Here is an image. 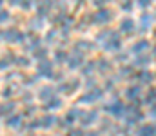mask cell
Returning <instances> with one entry per match:
<instances>
[{
	"label": "cell",
	"instance_id": "cell-36",
	"mask_svg": "<svg viewBox=\"0 0 156 136\" xmlns=\"http://www.w3.org/2000/svg\"><path fill=\"white\" fill-rule=\"evenodd\" d=\"M7 2H9L11 5H18V4H20V0H7Z\"/></svg>",
	"mask_w": 156,
	"mask_h": 136
},
{
	"label": "cell",
	"instance_id": "cell-4",
	"mask_svg": "<svg viewBox=\"0 0 156 136\" xmlns=\"http://www.w3.org/2000/svg\"><path fill=\"white\" fill-rule=\"evenodd\" d=\"M51 7H53V2H51V0H38V5H37V16H40V18L47 16L49 11H51Z\"/></svg>",
	"mask_w": 156,
	"mask_h": 136
},
{
	"label": "cell",
	"instance_id": "cell-3",
	"mask_svg": "<svg viewBox=\"0 0 156 136\" xmlns=\"http://www.w3.org/2000/svg\"><path fill=\"white\" fill-rule=\"evenodd\" d=\"M104 96V92L100 89H93L91 92H87V94H83V96H80V103H94L96 100H100Z\"/></svg>",
	"mask_w": 156,
	"mask_h": 136
},
{
	"label": "cell",
	"instance_id": "cell-15",
	"mask_svg": "<svg viewBox=\"0 0 156 136\" xmlns=\"http://www.w3.org/2000/svg\"><path fill=\"white\" fill-rule=\"evenodd\" d=\"M51 96H53V87H49V85H44V87L38 91V98L40 100H49Z\"/></svg>",
	"mask_w": 156,
	"mask_h": 136
},
{
	"label": "cell",
	"instance_id": "cell-29",
	"mask_svg": "<svg viewBox=\"0 0 156 136\" xmlns=\"http://www.w3.org/2000/svg\"><path fill=\"white\" fill-rule=\"evenodd\" d=\"M93 45L89 44V42H85V40H80V42H76V51H80V49H91Z\"/></svg>",
	"mask_w": 156,
	"mask_h": 136
},
{
	"label": "cell",
	"instance_id": "cell-11",
	"mask_svg": "<svg viewBox=\"0 0 156 136\" xmlns=\"http://www.w3.org/2000/svg\"><path fill=\"white\" fill-rule=\"evenodd\" d=\"M44 107H45L47 111H56V109H60V107H62V100H60L58 96H51L49 100H45Z\"/></svg>",
	"mask_w": 156,
	"mask_h": 136
},
{
	"label": "cell",
	"instance_id": "cell-23",
	"mask_svg": "<svg viewBox=\"0 0 156 136\" xmlns=\"http://www.w3.org/2000/svg\"><path fill=\"white\" fill-rule=\"evenodd\" d=\"M144 49H147V40H140V42H136V44L133 45V51L134 53H140Z\"/></svg>",
	"mask_w": 156,
	"mask_h": 136
},
{
	"label": "cell",
	"instance_id": "cell-24",
	"mask_svg": "<svg viewBox=\"0 0 156 136\" xmlns=\"http://www.w3.org/2000/svg\"><path fill=\"white\" fill-rule=\"evenodd\" d=\"M138 92H140V87H138V85H134V87L127 89V92H125V96H127V98H131V100H134Z\"/></svg>",
	"mask_w": 156,
	"mask_h": 136
},
{
	"label": "cell",
	"instance_id": "cell-7",
	"mask_svg": "<svg viewBox=\"0 0 156 136\" xmlns=\"http://www.w3.org/2000/svg\"><path fill=\"white\" fill-rule=\"evenodd\" d=\"M120 47H122V42H120L118 35H116V33H111L109 40L104 44V49H105V51H118Z\"/></svg>",
	"mask_w": 156,
	"mask_h": 136
},
{
	"label": "cell",
	"instance_id": "cell-12",
	"mask_svg": "<svg viewBox=\"0 0 156 136\" xmlns=\"http://www.w3.org/2000/svg\"><path fill=\"white\" fill-rule=\"evenodd\" d=\"M96 120H98V113H96V111L83 113V114L80 116V122H82V125H91V124H94Z\"/></svg>",
	"mask_w": 156,
	"mask_h": 136
},
{
	"label": "cell",
	"instance_id": "cell-33",
	"mask_svg": "<svg viewBox=\"0 0 156 136\" xmlns=\"http://www.w3.org/2000/svg\"><path fill=\"white\" fill-rule=\"evenodd\" d=\"M151 78H153V76H151L149 73H140V80H142V82H151Z\"/></svg>",
	"mask_w": 156,
	"mask_h": 136
},
{
	"label": "cell",
	"instance_id": "cell-13",
	"mask_svg": "<svg viewBox=\"0 0 156 136\" xmlns=\"http://www.w3.org/2000/svg\"><path fill=\"white\" fill-rule=\"evenodd\" d=\"M15 109H16V105L13 102H2L0 103V116H9L15 113Z\"/></svg>",
	"mask_w": 156,
	"mask_h": 136
},
{
	"label": "cell",
	"instance_id": "cell-35",
	"mask_svg": "<svg viewBox=\"0 0 156 136\" xmlns=\"http://www.w3.org/2000/svg\"><path fill=\"white\" fill-rule=\"evenodd\" d=\"M138 5L140 7H147V5H151V0H138Z\"/></svg>",
	"mask_w": 156,
	"mask_h": 136
},
{
	"label": "cell",
	"instance_id": "cell-27",
	"mask_svg": "<svg viewBox=\"0 0 156 136\" xmlns=\"http://www.w3.org/2000/svg\"><path fill=\"white\" fill-rule=\"evenodd\" d=\"M94 67H96V62H91V64H87V65L82 69V73H83L85 76H89V75L93 73V69H94Z\"/></svg>",
	"mask_w": 156,
	"mask_h": 136
},
{
	"label": "cell",
	"instance_id": "cell-25",
	"mask_svg": "<svg viewBox=\"0 0 156 136\" xmlns=\"http://www.w3.org/2000/svg\"><path fill=\"white\" fill-rule=\"evenodd\" d=\"M40 47V38H31L29 40V44H27V49L29 51H37Z\"/></svg>",
	"mask_w": 156,
	"mask_h": 136
},
{
	"label": "cell",
	"instance_id": "cell-8",
	"mask_svg": "<svg viewBox=\"0 0 156 136\" xmlns=\"http://www.w3.org/2000/svg\"><path fill=\"white\" fill-rule=\"evenodd\" d=\"M24 124V116H20V114H9L7 116V120H5V125L7 127H11V129H18L20 125Z\"/></svg>",
	"mask_w": 156,
	"mask_h": 136
},
{
	"label": "cell",
	"instance_id": "cell-38",
	"mask_svg": "<svg viewBox=\"0 0 156 136\" xmlns=\"http://www.w3.org/2000/svg\"><path fill=\"white\" fill-rule=\"evenodd\" d=\"M83 136H98V134H96V133H87V134L83 133Z\"/></svg>",
	"mask_w": 156,
	"mask_h": 136
},
{
	"label": "cell",
	"instance_id": "cell-34",
	"mask_svg": "<svg viewBox=\"0 0 156 136\" xmlns=\"http://www.w3.org/2000/svg\"><path fill=\"white\" fill-rule=\"evenodd\" d=\"M13 92H15V89H13V85H9V87H7V89H4V91H2V94H4V96H5V98H7V96H11V94H13Z\"/></svg>",
	"mask_w": 156,
	"mask_h": 136
},
{
	"label": "cell",
	"instance_id": "cell-19",
	"mask_svg": "<svg viewBox=\"0 0 156 136\" xmlns=\"http://www.w3.org/2000/svg\"><path fill=\"white\" fill-rule=\"evenodd\" d=\"M35 53V58L38 60V62H42V60H47V49L45 47H38L37 51H33Z\"/></svg>",
	"mask_w": 156,
	"mask_h": 136
},
{
	"label": "cell",
	"instance_id": "cell-6",
	"mask_svg": "<svg viewBox=\"0 0 156 136\" xmlns=\"http://www.w3.org/2000/svg\"><path fill=\"white\" fill-rule=\"evenodd\" d=\"M105 111H107L109 114H113V116L120 118L122 114H125V105H123L122 102H115V103L107 105V107H105Z\"/></svg>",
	"mask_w": 156,
	"mask_h": 136
},
{
	"label": "cell",
	"instance_id": "cell-2",
	"mask_svg": "<svg viewBox=\"0 0 156 136\" xmlns=\"http://www.w3.org/2000/svg\"><path fill=\"white\" fill-rule=\"evenodd\" d=\"M37 76L53 78V62H49V60H42V62H38V67H37Z\"/></svg>",
	"mask_w": 156,
	"mask_h": 136
},
{
	"label": "cell",
	"instance_id": "cell-18",
	"mask_svg": "<svg viewBox=\"0 0 156 136\" xmlns=\"http://www.w3.org/2000/svg\"><path fill=\"white\" fill-rule=\"evenodd\" d=\"M120 29H122V33H131V31L134 29V22H133L131 18H127V20H123V22H122Z\"/></svg>",
	"mask_w": 156,
	"mask_h": 136
},
{
	"label": "cell",
	"instance_id": "cell-14",
	"mask_svg": "<svg viewBox=\"0 0 156 136\" xmlns=\"http://www.w3.org/2000/svg\"><path fill=\"white\" fill-rule=\"evenodd\" d=\"M151 22H153L151 15H142V18H140V31H147L149 26H151Z\"/></svg>",
	"mask_w": 156,
	"mask_h": 136
},
{
	"label": "cell",
	"instance_id": "cell-40",
	"mask_svg": "<svg viewBox=\"0 0 156 136\" xmlns=\"http://www.w3.org/2000/svg\"><path fill=\"white\" fill-rule=\"evenodd\" d=\"M2 4H4V0H0V9H2Z\"/></svg>",
	"mask_w": 156,
	"mask_h": 136
},
{
	"label": "cell",
	"instance_id": "cell-16",
	"mask_svg": "<svg viewBox=\"0 0 156 136\" xmlns=\"http://www.w3.org/2000/svg\"><path fill=\"white\" fill-rule=\"evenodd\" d=\"M42 26H44V20L40 16H35V18L29 20V29L31 31H38V29H42Z\"/></svg>",
	"mask_w": 156,
	"mask_h": 136
},
{
	"label": "cell",
	"instance_id": "cell-37",
	"mask_svg": "<svg viewBox=\"0 0 156 136\" xmlns=\"http://www.w3.org/2000/svg\"><path fill=\"white\" fill-rule=\"evenodd\" d=\"M125 58H127V54H120V56H118V60H120V62H123Z\"/></svg>",
	"mask_w": 156,
	"mask_h": 136
},
{
	"label": "cell",
	"instance_id": "cell-26",
	"mask_svg": "<svg viewBox=\"0 0 156 136\" xmlns=\"http://www.w3.org/2000/svg\"><path fill=\"white\" fill-rule=\"evenodd\" d=\"M9 18H11V13H9V11H5V9H0V26H2V24H5Z\"/></svg>",
	"mask_w": 156,
	"mask_h": 136
},
{
	"label": "cell",
	"instance_id": "cell-1",
	"mask_svg": "<svg viewBox=\"0 0 156 136\" xmlns=\"http://www.w3.org/2000/svg\"><path fill=\"white\" fill-rule=\"evenodd\" d=\"M2 40L7 44H24L27 40V35L24 31H20L18 27H9L2 33Z\"/></svg>",
	"mask_w": 156,
	"mask_h": 136
},
{
	"label": "cell",
	"instance_id": "cell-42",
	"mask_svg": "<svg viewBox=\"0 0 156 136\" xmlns=\"http://www.w3.org/2000/svg\"><path fill=\"white\" fill-rule=\"evenodd\" d=\"M154 54H156V47H154Z\"/></svg>",
	"mask_w": 156,
	"mask_h": 136
},
{
	"label": "cell",
	"instance_id": "cell-32",
	"mask_svg": "<svg viewBox=\"0 0 156 136\" xmlns=\"http://www.w3.org/2000/svg\"><path fill=\"white\" fill-rule=\"evenodd\" d=\"M122 9H123V11H131V9H133V4H131V0H125V2H122Z\"/></svg>",
	"mask_w": 156,
	"mask_h": 136
},
{
	"label": "cell",
	"instance_id": "cell-39",
	"mask_svg": "<svg viewBox=\"0 0 156 136\" xmlns=\"http://www.w3.org/2000/svg\"><path fill=\"white\" fill-rule=\"evenodd\" d=\"M153 114L156 116V103H154V107H153Z\"/></svg>",
	"mask_w": 156,
	"mask_h": 136
},
{
	"label": "cell",
	"instance_id": "cell-21",
	"mask_svg": "<svg viewBox=\"0 0 156 136\" xmlns=\"http://www.w3.org/2000/svg\"><path fill=\"white\" fill-rule=\"evenodd\" d=\"M13 58H15L13 54H9V56H2V58H0V71L7 69V67H9V64L13 62Z\"/></svg>",
	"mask_w": 156,
	"mask_h": 136
},
{
	"label": "cell",
	"instance_id": "cell-31",
	"mask_svg": "<svg viewBox=\"0 0 156 136\" xmlns=\"http://www.w3.org/2000/svg\"><path fill=\"white\" fill-rule=\"evenodd\" d=\"M55 38H56V31H49V33L45 35V42H47V44L55 42Z\"/></svg>",
	"mask_w": 156,
	"mask_h": 136
},
{
	"label": "cell",
	"instance_id": "cell-9",
	"mask_svg": "<svg viewBox=\"0 0 156 136\" xmlns=\"http://www.w3.org/2000/svg\"><path fill=\"white\" fill-rule=\"evenodd\" d=\"M56 122H58V118H56L55 114H45V116H42V118L38 120L40 127H44V129H51Z\"/></svg>",
	"mask_w": 156,
	"mask_h": 136
},
{
	"label": "cell",
	"instance_id": "cell-43",
	"mask_svg": "<svg viewBox=\"0 0 156 136\" xmlns=\"http://www.w3.org/2000/svg\"><path fill=\"white\" fill-rule=\"evenodd\" d=\"M78 2H83V0H78Z\"/></svg>",
	"mask_w": 156,
	"mask_h": 136
},
{
	"label": "cell",
	"instance_id": "cell-28",
	"mask_svg": "<svg viewBox=\"0 0 156 136\" xmlns=\"http://www.w3.org/2000/svg\"><path fill=\"white\" fill-rule=\"evenodd\" d=\"M96 67H98V69H100V71H107V69H109V67H111V64H109V62H107V60H100V62H98V64H96Z\"/></svg>",
	"mask_w": 156,
	"mask_h": 136
},
{
	"label": "cell",
	"instance_id": "cell-5",
	"mask_svg": "<svg viewBox=\"0 0 156 136\" xmlns=\"http://www.w3.org/2000/svg\"><path fill=\"white\" fill-rule=\"evenodd\" d=\"M111 18H113V13H111L109 9H100V11L93 16V22H94V24H107Z\"/></svg>",
	"mask_w": 156,
	"mask_h": 136
},
{
	"label": "cell",
	"instance_id": "cell-17",
	"mask_svg": "<svg viewBox=\"0 0 156 136\" xmlns=\"http://www.w3.org/2000/svg\"><path fill=\"white\" fill-rule=\"evenodd\" d=\"M138 136H156V127L153 125H145L138 131Z\"/></svg>",
	"mask_w": 156,
	"mask_h": 136
},
{
	"label": "cell",
	"instance_id": "cell-22",
	"mask_svg": "<svg viewBox=\"0 0 156 136\" xmlns=\"http://www.w3.org/2000/svg\"><path fill=\"white\" fill-rule=\"evenodd\" d=\"M13 64H16V65H20V67H27V65H29V60H27L26 56H15V58H13Z\"/></svg>",
	"mask_w": 156,
	"mask_h": 136
},
{
	"label": "cell",
	"instance_id": "cell-41",
	"mask_svg": "<svg viewBox=\"0 0 156 136\" xmlns=\"http://www.w3.org/2000/svg\"><path fill=\"white\" fill-rule=\"evenodd\" d=\"M0 40H2V33H0Z\"/></svg>",
	"mask_w": 156,
	"mask_h": 136
},
{
	"label": "cell",
	"instance_id": "cell-10",
	"mask_svg": "<svg viewBox=\"0 0 156 136\" xmlns=\"http://www.w3.org/2000/svg\"><path fill=\"white\" fill-rule=\"evenodd\" d=\"M67 64H69L71 69H78V67H82V64H83V54H80V51H76L73 56L67 58Z\"/></svg>",
	"mask_w": 156,
	"mask_h": 136
},
{
	"label": "cell",
	"instance_id": "cell-20",
	"mask_svg": "<svg viewBox=\"0 0 156 136\" xmlns=\"http://www.w3.org/2000/svg\"><path fill=\"white\" fill-rule=\"evenodd\" d=\"M67 58H69V56H67V53H66V51H62V49H58V51L55 53V60H56L58 64H64V62H67Z\"/></svg>",
	"mask_w": 156,
	"mask_h": 136
},
{
	"label": "cell",
	"instance_id": "cell-30",
	"mask_svg": "<svg viewBox=\"0 0 156 136\" xmlns=\"http://www.w3.org/2000/svg\"><path fill=\"white\" fill-rule=\"evenodd\" d=\"M149 62H151V60H149V58H147V56H138V58H136V62H134V64H136V65H147V64H149Z\"/></svg>",
	"mask_w": 156,
	"mask_h": 136
}]
</instances>
